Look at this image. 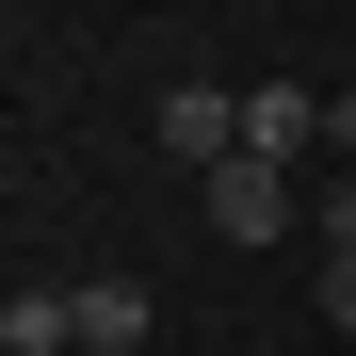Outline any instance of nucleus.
I'll list each match as a JSON object with an SVG mask.
<instances>
[{
  "mask_svg": "<svg viewBox=\"0 0 356 356\" xmlns=\"http://www.w3.org/2000/svg\"><path fill=\"white\" fill-rule=\"evenodd\" d=\"M195 211H211V243H275V227H291V162H259V146H243V162H211V178H195Z\"/></svg>",
  "mask_w": 356,
  "mask_h": 356,
  "instance_id": "f257e3e1",
  "label": "nucleus"
},
{
  "mask_svg": "<svg viewBox=\"0 0 356 356\" xmlns=\"http://www.w3.org/2000/svg\"><path fill=\"white\" fill-rule=\"evenodd\" d=\"M162 162H243V97H227V81H162Z\"/></svg>",
  "mask_w": 356,
  "mask_h": 356,
  "instance_id": "f03ea898",
  "label": "nucleus"
},
{
  "mask_svg": "<svg viewBox=\"0 0 356 356\" xmlns=\"http://www.w3.org/2000/svg\"><path fill=\"white\" fill-rule=\"evenodd\" d=\"M0 356H81V291H0Z\"/></svg>",
  "mask_w": 356,
  "mask_h": 356,
  "instance_id": "7ed1b4c3",
  "label": "nucleus"
},
{
  "mask_svg": "<svg viewBox=\"0 0 356 356\" xmlns=\"http://www.w3.org/2000/svg\"><path fill=\"white\" fill-rule=\"evenodd\" d=\"M243 146H259V162H308V146H324V97H291V81L243 97Z\"/></svg>",
  "mask_w": 356,
  "mask_h": 356,
  "instance_id": "20e7f679",
  "label": "nucleus"
},
{
  "mask_svg": "<svg viewBox=\"0 0 356 356\" xmlns=\"http://www.w3.org/2000/svg\"><path fill=\"white\" fill-rule=\"evenodd\" d=\"M81 356H146V291L130 275H81Z\"/></svg>",
  "mask_w": 356,
  "mask_h": 356,
  "instance_id": "39448f33",
  "label": "nucleus"
},
{
  "mask_svg": "<svg viewBox=\"0 0 356 356\" xmlns=\"http://www.w3.org/2000/svg\"><path fill=\"white\" fill-rule=\"evenodd\" d=\"M324 324H356V243H324Z\"/></svg>",
  "mask_w": 356,
  "mask_h": 356,
  "instance_id": "423d86ee",
  "label": "nucleus"
},
{
  "mask_svg": "<svg viewBox=\"0 0 356 356\" xmlns=\"http://www.w3.org/2000/svg\"><path fill=\"white\" fill-rule=\"evenodd\" d=\"M324 146H340V162H356V81H340V97H324Z\"/></svg>",
  "mask_w": 356,
  "mask_h": 356,
  "instance_id": "0eeeda50",
  "label": "nucleus"
}]
</instances>
